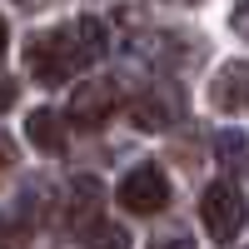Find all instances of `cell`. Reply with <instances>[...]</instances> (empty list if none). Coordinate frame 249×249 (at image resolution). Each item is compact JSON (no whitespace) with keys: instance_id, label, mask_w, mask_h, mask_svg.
<instances>
[{"instance_id":"obj_1","label":"cell","mask_w":249,"mask_h":249,"mask_svg":"<svg viewBox=\"0 0 249 249\" xmlns=\"http://www.w3.org/2000/svg\"><path fill=\"white\" fill-rule=\"evenodd\" d=\"M110 50V35L95 15H80L60 30H40L25 40V70L40 80V85H65L75 70L95 65L100 55Z\"/></svg>"},{"instance_id":"obj_2","label":"cell","mask_w":249,"mask_h":249,"mask_svg":"<svg viewBox=\"0 0 249 249\" xmlns=\"http://www.w3.org/2000/svg\"><path fill=\"white\" fill-rule=\"evenodd\" d=\"M124 115H130L135 130L160 135V130H170V124L184 115V95H179V85H144V90H135V95H130Z\"/></svg>"},{"instance_id":"obj_3","label":"cell","mask_w":249,"mask_h":249,"mask_svg":"<svg viewBox=\"0 0 249 249\" xmlns=\"http://www.w3.org/2000/svg\"><path fill=\"white\" fill-rule=\"evenodd\" d=\"M199 219H204V230L214 234V244H230V239L239 234V224H244V199H239V190H234V179H214L210 190H204Z\"/></svg>"},{"instance_id":"obj_4","label":"cell","mask_w":249,"mask_h":249,"mask_svg":"<svg viewBox=\"0 0 249 249\" xmlns=\"http://www.w3.org/2000/svg\"><path fill=\"white\" fill-rule=\"evenodd\" d=\"M120 100H124L120 80H110V75L85 80V85H75V95H70V120L80 130H100V124H110V115L120 110Z\"/></svg>"},{"instance_id":"obj_5","label":"cell","mask_w":249,"mask_h":249,"mask_svg":"<svg viewBox=\"0 0 249 249\" xmlns=\"http://www.w3.org/2000/svg\"><path fill=\"white\" fill-rule=\"evenodd\" d=\"M120 204L130 214H160L170 204V179H164L160 164H135L130 175L120 179Z\"/></svg>"},{"instance_id":"obj_6","label":"cell","mask_w":249,"mask_h":249,"mask_svg":"<svg viewBox=\"0 0 249 249\" xmlns=\"http://www.w3.org/2000/svg\"><path fill=\"white\" fill-rule=\"evenodd\" d=\"M100 210H105V190H100L95 175H75L70 179V195H65V230L75 234H90L100 224Z\"/></svg>"},{"instance_id":"obj_7","label":"cell","mask_w":249,"mask_h":249,"mask_svg":"<svg viewBox=\"0 0 249 249\" xmlns=\"http://www.w3.org/2000/svg\"><path fill=\"white\" fill-rule=\"evenodd\" d=\"M210 105H214L219 115H239V110H244V60H230V65L214 75Z\"/></svg>"},{"instance_id":"obj_8","label":"cell","mask_w":249,"mask_h":249,"mask_svg":"<svg viewBox=\"0 0 249 249\" xmlns=\"http://www.w3.org/2000/svg\"><path fill=\"white\" fill-rule=\"evenodd\" d=\"M25 135H30V144L40 155H65V120H60L55 110H30Z\"/></svg>"},{"instance_id":"obj_9","label":"cell","mask_w":249,"mask_h":249,"mask_svg":"<svg viewBox=\"0 0 249 249\" xmlns=\"http://www.w3.org/2000/svg\"><path fill=\"white\" fill-rule=\"evenodd\" d=\"M0 249H30V224L0 214Z\"/></svg>"},{"instance_id":"obj_10","label":"cell","mask_w":249,"mask_h":249,"mask_svg":"<svg viewBox=\"0 0 249 249\" xmlns=\"http://www.w3.org/2000/svg\"><path fill=\"white\" fill-rule=\"evenodd\" d=\"M214 150H219V160H224V170H230V175L244 170V140H239V135H219Z\"/></svg>"},{"instance_id":"obj_11","label":"cell","mask_w":249,"mask_h":249,"mask_svg":"<svg viewBox=\"0 0 249 249\" xmlns=\"http://www.w3.org/2000/svg\"><path fill=\"white\" fill-rule=\"evenodd\" d=\"M90 249H130V234L124 230H90Z\"/></svg>"},{"instance_id":"obj_12","label":"cell","mask_w":249,"mask_h":249,"mask_svg":"<svg viewBox=\"0 0 249 249\" xmlns=\"http://www.w3.org/2000/svg\"><path fill=\"white\" fill-rule=\"evenodd\" d=\"M10 175H15V140L0 130V184H5Z\"/></svg>"},{"instance_id":"obj_13","label":"cell","mask_w":249,"mask_h":249,"mask_svg":"<svg viewBox=\"0 0 249 249\" xmlns=\"http://www.w3.org/2000/svg\"><path fill=\"white\" fill-rule=\"evenodd\" d=\"M150 249H195V239L190 234H184V230H175V234H160Z\"/></svg>"},{"instance_id":"obj_14","label":"cell","mask_w":249,"mask_h":249,"mask_svg":"<svg viewBox=\"0 0 249 249\" xmlns=\"http://www.w3.org/2000/svg\"><path fill=\"white\" fill-rule=\"evenodd\" d=\"M15 90H20L15 80H5V75H0V110H10V105H15Z\"/></svg>"},{"instance_id":"obj_15","label":"cell","mask_w":249,"mask_h":249,"mask_svg":"<svg viewBox=\"0 0 249 249\" xmlns=\"http://www.w3.org/2000/svg\"><path fill=\"white\" fill-rule=\"evenodd\" d=\"M5 45H10V30H5V20H0V55H5Z\"/></svg>"},{"instance_id":"obj_16","label":"cell","mask_w":249,"mask_h":249,"mask_svg":"<svg viewBox=\"0 0 249 249\" xmlns=\"http://www.w3.org/2000/svg\"><path fill=\"white\" fill-rule=\"evenodd\" d=\"M15 5H20V10H40V5H45V0H15Z\"/></svg>"},{"instance_id":"obj_17","label":"cell","mask_w":249,"mask_h":249,"mask_svg":"<svg viewBox=\"0 0 249 249\" xmlns=\"http://www.w3.org/2000/svg\"><path fill=\"white\" fill-rule=\"evenodd\" d=\"M170 5H199V0H170Z\"/></svg>"}]
</instances>
